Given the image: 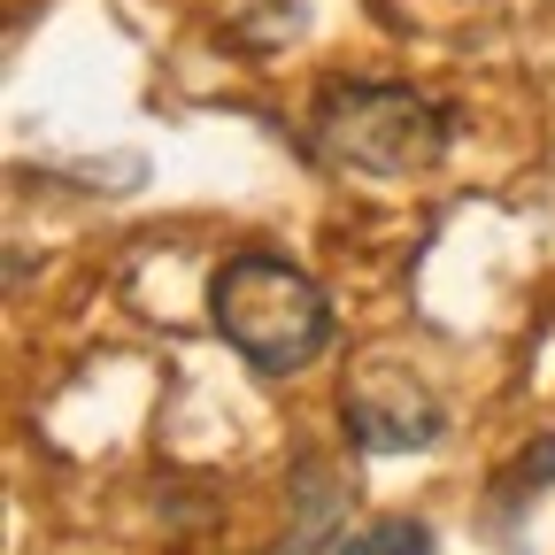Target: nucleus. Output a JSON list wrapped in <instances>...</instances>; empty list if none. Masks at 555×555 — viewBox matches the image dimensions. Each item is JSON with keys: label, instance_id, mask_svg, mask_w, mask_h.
<instances>
[{"label": "nucleus", "instance_id": "obj_4", "mask_svg": "<svg viewBox=\"0 0 555 555\" xmlns=\"http://www.w3.org/2000/svg\"><path fill=\"white\" fill-rule=\"evenodd\" d=\"M339 555H440V540L425 532V525H409V517H393V525H371V532H356Z\"/></svg>", "mask_w": 555, "mask_h": 555}, {"label": "nucleus", "instance_id": "obj_3", "mask_svg": "<svg viewBox=\"0 0 555 555\" xmlns=\"http://www.w3.org/2000/svg\"><path fill=\"white\" fill-rule=\"evenodd\" d=\"M339 416H347V440L371 448V455H401V448H433L440 440L433 393L416 386L401 363H371L356 386L339 393Z\"/></svg>", "mask_w": 555, "mask_h": 555}, {"label": "nucleus", "instance_id": "obj_1", "mask_svg": "<svg viewBox=\"0 0 555 555\" xmlns=\"http://www.w3.org/2000/svg\"><path fill=\"white\" fill-rule=\"evenodd\" d=\"M208 317L262 378H294L332 347V301L286 255H232L208 278Z\"/></svg>", "mask_w": 555, "mask_h": 555}, {"label": "nucleus", "instance_id": "obj_2", "mask_svg": "<svg viewBox=\"0 0 555 555\" xmlns=\"http://www.w3.org/2000/svg\"><path fill=\"white\" fill-rule=\"evenodd\" d=\"M309 139H317V155L332 170H356V178H425L448 155V108L425 101L416 86L363 78V86H332L317 101Z\"/></svg>", "mask_w": 555, "mask_h": 555}, {"label": "nucleus", "instance_id": "obj_5", "mask_svg": "<svg viewBox=\"0 0 555 555\" xmlns=\"http://www.w3.org/2000/svg\"><path fill=\"white\" fill-rule=\"evenodd\" d=\"M547 478H555V440H540V448H525V455H517V478H509V502L540 494Z\"/></svg>", "mask_w": 555, "mask_h": 555}]
</instances>
